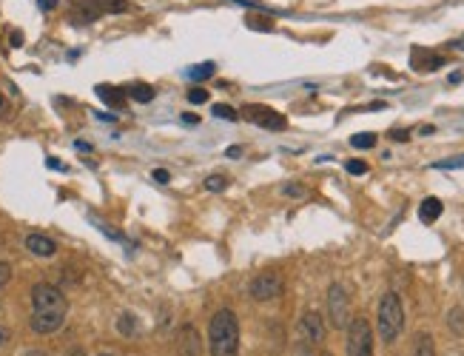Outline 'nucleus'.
Segmentation results:
<instances>
[{
    "mask_svg": "<svg viewBox=\"0 0 464 356\" xmlns=\"http://www.w3.org/2000/svg\"><path fill=\"white\" fill-rule=\"evenodd\" d=\"M66 314H69V300L57 285L38 282L32 288V319H29V325H32L35 334L49 337L60 331L66 322Z\"/></svg>",
    "mask_w": 464,
    "mask_h": 356,
    "instance_id": "1",
    "label": "nucleus"
},
{
    "mask_svg": "<svg viewBox=\"0 0 464 356\" xmlns=\"http://www.w3.org/2000/svg\"><path fill=\"white\" fill-rule=\"evenodd\" d=\"M211 356H237L239 353V322L231 308H220L208 328Z\"/></svg>",
    "mask_w": 464,
    "mask_h": 356,
    "instance_id": "2",
    "label": "nucleus"
},
{
    "mask_svg": "<svg viewBox=\"0 0 464 356\" xmlns=\"http://www.w3.org/2000/svg\"><path fill=\"white\" fill-rule=\"evenodd\" d=\"M376 328H379V339L385 345L396 342L399 334L405 331V305H401L399 293L387 291L379 300V314H376Z\"/></svg>",
    "mask_w": 464,
    "mask_h": 356,
    "instance_id": "3",
    "label": "nucleus"
},
{
    "mask_svg": "<svg viewBox=\"0 0 464 356\" xmlns=\"http://www.w3.org/2000/svg\"><path fill=\"white\" fill-rule=\"evenodd\" d=\"M348 356H374V328L365 316L348 322Z\"/></svg>",
    "mask_w": 464,
    "mask_h": 356,
    "instance_id": "4",
    "label": "nucleus"
},
{
    "mask_svg": "<svg viewBox=\"0 0 464 356\" xmlns=\"http://www.w3.org/2000/svg\"><path fill=\"white\" fill-rule=\"evenodd\" d=\"M328 322L336 331L348 328V322H351V300H348V291L339 282L328 288Z\"/></svg>",
    "mask_w": 464,
    "mask_h": 356,
    "instance_id": "5",
    "label": "nucleus"
},
{
    "mask_svg": "<svg viewBox=\"0 0 464 356\" xmlns=\"http://www.w3.org/2000/svg\"><path fill=\"white\" fill-rule=\"evenodd\" d=\"M242 117H245L248 123L259 126V129H268V131H282V129L288 126L285 114L273 111V108H268V106H257V103L245 106V108H242Z\"/></svg>",
    "mask_w": 464,
    "mask_h": 356,
    "instance_id": "6",
    "label": "nucleus"
},
{
    "mask_svg": "<svg viewBox=\"0 0 464 356\" xmlns=\"http://www.w3.org/2000/svg\"><path fill=\"white\" fill-rule=\"evenodd\" d=\"M282 291H285V282H282V277L276 274V271H265V274H259V277L251 282V296H254L257 302L280 300Z\"/></svg>",
    "mask_w": 464,
    "mask_h": 356,
    "instance_id": "7",
    "label": "nucleus"
},
{
    "mask_svg": "<svg viewBox=\"0 0 464 356\" xmlns=\"http://www.w3.org/2000/svg\"><path fill=\"white\" fill-rule=\"evenodd\" d=\"M177 353L179 356H200L202 353V339L194 325H182L177 331Z\"/></svg>",
    "mask_w": 464,
    "mask_h": 356,
    "instance_id": "8",
    "label": "nucleus"
},
{
    "mask_svg": "<svg viewBox=\"0 0 464 356\" xmlns=\"http://www.w3.org/2000/svg\"><path fill=\"white\" fill-rule=\"evenodd\" d=\"M97 17H103L97 0H72V15H69L72 23L86 26V23H95Z\"/></svg>",
    "mask_w": 464,
    "mask_h": 356,
    "instance_id": "9",
    "label": "nucleus"
},
{
    "mask_svg": "<svg viewBox=\"0 0 464 356\" xmlns=\"http://www.w3.org/2000/svg\"><path fill=\"white\" fill-rule=\"evenodd\" d=\"M23 245H26L29 254H35L40 259H49V257L57 254V243L51 240V236H46V234H29L23 240Z\"/></svg>",
    "mask_w": 464,
    "mask_h": 356,
    "instance_id": "10",
    "label": "nucleus"
},
{
    "mask_svg": "<svg viewBox=\"0 0 464 356\" xmlns=\"http://www.w3.org/2000/svg\"><path fill=\"white\" fill-rule=\"evenodd\" d=\"M299 328H302V337L307 342H322L325 339V319L317 311H307L299 322Z\"/></svg>",
    "mask_w": 464,
    "mask_h": 356,
    "instance_id": "11",
    "label": "nucleus"
},
{
    "mask_svg": "<svg viewBox=\"0 0 464 356\" xmlns=\"http://www.w3.org/2000/svg\"><path fill=\"white\" fill-rule=\"evenodd\" d=\"M410 63H413V69H419V72H433V69L445 66V57L433 54V51H427V49H413Z\"/></svg>",
    "mask_w": 464,
    "mask_h": 356,
    "instance_id": "12",
    "label": "nucleus"
},
{
    "mask_svg": "<svg viewBox=\"0 0 464 356\" xmlns=\"http://www.w3.org/2000/svg\"><path fill=\"white\" fill-rule=\"evenodd\" d=\"M442 211H445L442 200H439V197H427V200H422V205H419V220L430 225V222H436V220L442 217Z\"/></svg>",
    "mask_w": 464,
    "mask_h": 356,
    "instance_id": "13",
    "label": "nucleus"
},
{
    "mask_svg": "<svg viewBox=\"0 0 464 356\" xmlns=\"http://www.w3.org/2000/svg\"><path fill=\"white\" fill-rule=\"evenodd\" d=\"M97 97L106 103V106H111V108H122L126 106V92H120V88H114V86H97Z\"/></svg>",
    "mask_w": 464,
    "mask_h": 356,
    "instance_id": "14",
    "label": "nucleus"
},
{
    "mask_svg": "<svg viewBox=\"0 0 464 356\" xmlns=\"http://www.w3.org/2000/svg\"><path fill=\"white\" fill-rule=\"evenodd\" d=\"M413 356H436V345H433V337L430 334H416V342H413Z\"/></svg>",
    "mask_w": 464,
    "mask_h": 356,
    "instance_id": "15",
    "label": "nucleus"
},
{
    "mask_svg": "<svg viewBox=\"0 0 464 356\" xmlns=\"http://www.w3.org/2000/svg\"><path fill=\"white\" fill-rule=\"evenodd\" d=\"M126 95H129L131 100H137V103H151V100H154V88H151L148 83H134V86L126 88Z\"/></svg>",
    "mask_w": 464,
    "mask_h": 356,
    "instance_id": "16",
    "label": "nucleus"
},
{
    "mask_svg": "<svg viewBox=\"0 0 464 356\" xmlns=\"http://www.w3.org/2000/svg\"><path fill=\"white\" fill-rule=\"evenodd\" d=\"M117 331L122 334V337H134L137 334V316L134 314H120V319H117Z\"/></svg>",
    "mask_w": 464,
    "mask_h": 356,
    "instance_id": "17",
    "label": "nucleus"
},
{
    "mask_svg": "<svg viewBox=\"0 0 464 356\" xmlns=\"http://www.w3.org/2000/svg\"><path fill=\"white\" fill-rule=\"evenodd\" d=\"M97 6L103 15H120V12H129V0H97Z\"/></svg>",
    "mask_w": 464,
    "mask_h": 356,
    "instance_id": "18",
    "label": "nucleus"
},
{
    "mask_svg": "<svg viewBox=\"0 0 464 356\" xmlns=\"http://www.w3.org/2000/svg\"><path fill=\"white\" fill-rule=\"evenodd\" d=\"M351 145H353V148H365V152H367V148H374V145H376V134H370V131H365V134H353V137H351Z\"/></svg>",
    "mask_w": 464,
    "mask_h": 356,
    "instance_id": "19",
    "label": "nucleus"
},
{
    "mask_svg": "<svg viewBox=\"0 0 464 356\" xmlns=\"http://www.w3.org/2000/svg\"><path fill=\"white\" fill-rule=\"evenodd\" d=\"M205 188L208 191H225L228 188V177L225 174H211L205 180Z\"/></svg>",
    "mask_w": 464,
    "mask_h": 356,
    "instance_id": "20",
    "label": "nucleus"
},
{
    "mask_svg": "<svg viewBox=\"0 0 464 356\" xmlns=\"http://www.w3.org/2000/svg\"><path fill=\"white\" fill-rule=\"evenodd\" d=\"M211 74H214V63H200V66H194V69L189 72L191 80H208Z\"/></svg>",
    "mask_w": 464,
    "mask_h": 356,
    "instance_id": "21",
    "label": "nucleus"
},
{
    "mask_svg": "<svg viewBox=\"0 0 464 356\" xmlns=\"http://www.w3.org/2000/svg\"><path fill=\"white\" fill-rule=\"evenodd\" d=\"M214 114L220 117V120H228V123H234L237 117H239V114H237L231 106H225V103H223V106H214Z\"/></svg>",
    "mask_w": 464,
    "mask_h": 356,
    "instance_id": "22",
    "label": "nucleus"
},
{
    "mask_svg": "<svg viewBox=\"0 0 464 356\" xmlns=\"http://www.w3.org/2000/svg\"><path fill=\"white\" fill-rule=\"evenodd\" d=\"M345 168H348V174H353V177L367 174V163H365V160H348V163H345Z\"/></svg>",
    "mask_w": 464,
    "mask_h": 356,
    "instance_id": "23",
    "label": "nucleus"
},
{
    "mask_svg": "<svg viewBox=\"0 0 464 356\" xmlns=\"http://www.w3.org/2000/svg\"><path fill=\"white\" fill-rule=\"evenodd\" d=\"M189 100L194 103V106H202V103H208V92H205V88H191V92H189Z\"/></svg>",
    "mask_w": 464,
    "mask_h": 356,
    "instance_id": "24",
    "label": "nucleus"
},
{
    "mask_svg": "<svg viewBox=\"0 0 464 356\" xmlns=\"http://www.w3.org/2000/svg\"><path fill=\"white\" fill-rule=\"evenodd\" d=\"M12 282V265L9 262H0V288H6Z\"/></svg>",
    "mask_w": 464,
    "mask_h": 356,
    "instance_id": "25",
    "label": "nucleus"
},
{
    "mask_svg": "<svg viewBox=\"0 0 464 356\" xmlns=\"http://www.w3.org/2000/svg\"><path fill=\"white\" fill-rule=\"evenodd\" d=\"M282 194H288V197H305L307 191H305V186H299V183H288V186H282Z\"/></svg>",
    "mask_w": 464,
    "mask_h": 356,
    "instance_id": "26",
    "label": "nucleus"
},
{
    "mask_svg": "<svg viewBox=\"0 0 464 356\" xmlns=\"http://www.w3.org/2000/svg\"><path fill=\"white\" fill-rule=\"evenodd\" d=\"M436 168H464V157H453V160H442V163H436Z\"/></svg>",
    "mask_w": 464,
    "mask_h": 356,
    "instance_id": "27",
    "label": "nucleus"
},
{
    "mask_svg": "<svg viewBox=\"0 0 464 356\" xmlns=\"http://www.w3.org/2000/svg\"><path fill=\"white\" fill-rule=\"evenodd\" d=\"M390 137H393L396 143H405V140H410V131H408V129H393Z\"/></svg>",
    "mask_w": 464,
    "mask_h": 356,
    "instance_id": "28",
    "label": "nucleus"
},
{
    "mask_svg": "<svg viewBox=\"0 0 464 356\" xmlns=\"http://www.w3.org/2000/svg\"><path fill=\"white\" fill-rule=\"evenodd\" d=\"M182 123H185V126H200V114L185 111V114H182Z\"/></svg>",
    "mask_w": 464,
    "mask_h": 356,
    "instance_id": "29",
    "label": "nucleus"
},
{
    "mask_svg": "<svg viewBox=\"0 0 464 356\" xmlns=\"http://www.w3.org/2000/svg\"><path fill=\"white\" fill-rule=\"evenodd\" d=\"M154 180H157V183H163V186H166V183L171 180V174H168L166 168H157V171H154Z\"/></svg>",
    "mask_w": 464,
    "mask_h": 356,
    "instance_id": "30",
    "label": "nucleus"
},
{
    "mask_svg": "<svg viewBox=\"0 0 464 356\" xmlns=\"http://www.w3.org/2000/svg\"><path fill=\"white\" fill-rule=\"evenodd\" d=\"M57 3H60V0H38V6H40L43 12H51V9H57Z\"/></svg>",
    "mask_w": 464,
    "mask_h": 356,
    "instance_id": "31",
    "label": "nucleus"
},
{
    "mask_svg": "<svg viewBox=\"0 0 464 356\" xmlns=\"http://www.w3.org/2000/svg\"><path fill=\"white\" fill-rule=\"evenodd\" d=\"M12 339V334H9V328H3V325H0V348H3L6 342Z\"/></svg>",
    "mask_w": 464,
    "mask_h": 356,
    "instance_id": "32",
    "label": "nucleus"
},
{
    "mask_svg": "<svg viewBox=\"0 0 464 356\" xmlns=\"http://www.w3.org/2000/svg\"><path fill=\"white\" fill-rule=\"evenodd\" d=\"M46 165H49V168H60V171H63V168H66V165H63V163H60L57 157H49V160H46Z\"/></svg>",
    "mask_w": 464,
    "mask_h": 356,
    "instance_id": "33",
    "label": "nucleus"
},
{
    "mask_svg": "<svg viewBox=\"0 0 464 356\" xmlns=\"http://www.w3.org/2000/svg\"><path fill=\"white\" fill-rule=\"evenodd\" d=\"M74 148H77V152H91V145H88V143H83V140H77V143H74Z\"/></svg>",
    "mask_w": 464,
    "mask_h": 356,
    "instance_id": "34",
    "label": "nucleus"
},
{
    "mask_svg": "<svg viewBox=\"0 0 464 356\" xmlns=\"http://www.w3.org/2000/svg\"><path fill=\"white\" fill-rule=\"evenodd\" d=\"M239 154H242L239 145H231V148H228V157H239Z\"/></svg>",
    "mask_w": 464,
    "mask_h": 356,
    "instance_id": "35",
    "label": "nucleus"
},
{
    "mask_svg": "<svg viewBox=\"0 0 464 356\" xmlns=\"http://www.w3.org/2000/svg\"><path fill=\"white\" fill-rule=\"evenodd\" d=\"M20 43H23V35H20V32H15V35H12V46H20Z\"/></svg>",
    "mask_w": 464,
    "mask_h": 356,
    "instance_id": "36",
    "label": "nucleus"
},
{
    "mask_svg": "<svg viewBox=\"0 0 464 356\" xmlns=\"http://www.w3.org/2000/svg\"><path fill=\"white\" fill-rule=\"evenodd\" d=\"M453 46H456V49H464V38H458V40H456Z\"/></svg>",
    "mask_w": 464,
    "mask_h": 356,
    "instance_id": "37",
    "label": "nucleus"
},
{
    "mask_svg": "<svg viewBox=\"0 0 464 356\" xmlns=\"http://www.w3.org/2000/svg\"><path fill=\"white\" fill-rule=\"evenodd\" d=\"M296 356H314V353H311V350H299Z\"/></svg>",
    "mask_w": 464,
    "mask_h": 356,
    "instance_id": "38",
    "label": "nucleus"
},
{
    "mask_svg": "<svg viewBox=\"0 0 464 356\" xmlns=\"http://www.w3.org/2000/svg\"><path fill=\"white\" fill-rule=\"evenodd\" d=\"M0 111H3V95H0Z\"/></svg>",
    "mask_w": 464,
    "mask_h": 356,
    "instance_id": "39",
    "label": "nucleus"
},
{
    "mask_svg": "<svg viewBox=\"0 0 464 356\" xmlns=\"http://www.w3.org/2000/svg\"><path fill=\"white\" fill-rule=\"evenodd\" d=\"M319 356H333V353H328V350H322V353H319Z\"/></svg>",
    "mask_w": 464,
    "mask_h": 356,
    "instance_id": "40",
    "label": "nucleus"
},
{
    "mask_svg": "<svg viewBox=\"0 0 464 356\" xmlns=\"http://www.w3.org/2000/svg\"><path fill=\"white\" fill-rule=\"evenodd\" d=\"M100 356H114V353H100Z\"/></svg>",
    "mask_w": 464,
    "mask_h": 356,
    "instance_id": "41",
    "label": "nucleus"
},
{
    "mask_svg": "<svg viewBox=\"0 0 464 356\" xmlns=\"http://www.w3.org/2000/svg\"><path fill=\"white\" fill-rule=\"evenodd\" d=\"M32 356H43V353H32Z\"/></svg>",
    "mask_w": 464,
    "mask_h": 356,
    "instance_id": "42",
    "label": "nucleus"
},
{
    "mask_svg": "<svg viewBox=\"0 0 464 356\" xmlns=\"http://www.w3.org/2000/svg\"><path fill=\"white\" fill-rule=\"evenodd\" d=\"M0 311H3V305H0Z\"/></svg>",
    "mask_w": 464,
    "mask_h": 356,
    "instance_id": "43",
    "label": "nucleus"
}]
</instances>
